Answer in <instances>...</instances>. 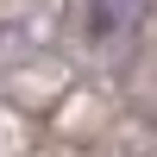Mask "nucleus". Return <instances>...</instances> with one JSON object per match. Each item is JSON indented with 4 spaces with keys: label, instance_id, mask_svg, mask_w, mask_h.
I'll return each mask as SVG.
<instances>
[{
    "label": "nucleus",
    "instance_id": "f257e3e1",
    "mask_svg": "<svg viewBox=\"0 0 157 157\" xmlns=\"http://www.w3.org/2000/svg\"><path fill=\"white\" fill-rule=\"evenodd\" d=\"M151 19V0H82V38L88 44H120Z\"/></svg>",
    "mask_w": 157,
    "mask_h": 157
}]
</instances>
